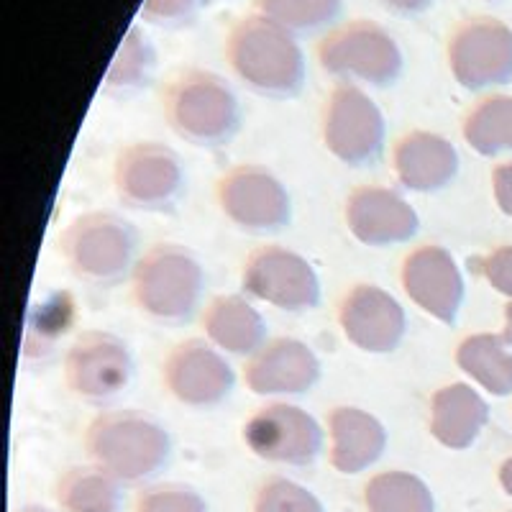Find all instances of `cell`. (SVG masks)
Instances as JSON below:
<instances>
[{
    "label": "cell",
    "instance_id": "cell-1",
    "mask_svg": "<svg viewBox=\"0 0 512 512\" xmlns=\"http://www.w3.org/2000/svg\"><path fill=\"white\" fill-rule=\"evenodd\" d=\"M226 59L233 75L264 98H297L308 80V59L297 36L256 11L233 21Z\"/></svg>",
    "mask_w": 512,
    "mask_h": 512
},
{
    "label": "cell",
    "instance_id": "cell-2",
    "mask_svg": "<svg viewBox=\"0 0 512 512\" xmlns=\"http://www.w3.org/2000/svg\"><path fill=\"white\" fill-rule=\"evenodd\" d=\"M85 451L121 484H144L167 469L172 436L152 413L108 410L85 428Z\"/></svg>",
    "mask_w": 512,
    "mask_h": 512
},
{
    "label": "cell",
    "instance_id": "cell-3",
    "mask_svg": "<svg viewBox=\"0 0 512 512\" xmlns=\"http://www.w3.org/2000/svg\"><path fill=\"white\" fill-rule=\"evenodd\" d=\"M205 282V269L195 251L162 241L139 256L131 272V297L139 313L154 323L182 326L198 313Z\"/></svg>",
    "mask_w": 512,
    "mask_h": 512
},
{
    "label": "cell",
    "instance_id": "cell-4",
    "mask_svg": "<svg viewBox=\"0 0 512 512\" xmlns=\"http://www.w3.org/2000/svg\"><path fill=\"white\" fill-rule=\"evenodd\" d=\"M164 121L192 146H223L241 128V105L221 75L208 70H182L167 82L162 95Z\"/></svg>",
    "mask_w": 512,
    "mask_h": 512
},
{
    "label": "cell",
    "instance_id": "cell-5",
    "mask_svg": "<svg viewBox=\"0 0 512 512\" xmlns=\"http://www.w3.org/2000/svg\"><path fill=\"white\" fill-rule=\"evenodd\" d=\"M59 251L77 280L90 287H116L139 262V231L113 210H90L64 228Z\"/></svg>",
    "mask_w": 512,
    "mask_h": 512
},
{
    "label": "cell",
    "instance_id": "cell-6",
    "mask_svg": "<svg viewBox=\"0 0 512 512\" xmlns=\"http://www.w3.org/2000/svg\"><path fill=\"white\" fill-rule=\"evenodd\" d=\"M318 62L328 75L351 85L390 88L400 80L405 57L390 31L369 18L333 26L318 41Z\"/></svg>",
    "mask_w": 512,
    "mask_h": 512
},
{
    "label": "cell",
    "instance_id": "cell-7",
    "mask_svg": "<svg viewBox=\"0 0 512 512\" xmlns=\"http://www.w3.org/2000/svg\"><path fill=\"white\" fill-rule=\"evenodd\" d=\"M113 190L126 208L167 213L185 198L187 167L172 146L162 141H136L116 154Z\"/></svg>",
    "mask_w": 512,
    "mask_h": 512
},
{
    "label": "cell",
    "instance_id": "cell-8",
    "mask_svg": "<svg viewBox=\"0 0 512 512\" xmlns=\"http://www.w3.org/2000/svg\"><path fill=\"white\" fill-rule=\"evenodd\" d=\"M216 200L223 216L251 236L280 233L292 221V198L274 172L259 164H239L216 182Z\"/></svg>",
    "mask_w": 512,
    "mask_h": 512
},
{
    "label": "cell",
    "instance_id": "cell-9",
    "mask_svg": "<svg viewBox=\"0 0 512 512\" xmlns=\"http://www.w3.org/2000/svg\"><path fill=\"white\" fill-rule=\"evenodd\" d=\"M387 123L379 105L359 85L341 82L323 108V144L349 167H374L384 154Z\"/></svg>",
    "mask_w": 512,
    "mask_h": 512
},
{
    "label": "cell",
    "instance_id": "cell-10",
    "mask_svg": "<svg viewBox=\"0 0 512 512\" xmlns=\"http://www.w3.org/2000/svg\"><path fill=\"white\" fill-rule=\"evenodd\" d=\"M134 356L111 331H82L64 356V384L82 402L105 405L128 390Z\"/></svg>",
    "mask_w": 512,
    "mask_h": 512
},
{
    "label": "cell",
    "instance_id": "cell-11",
    "mask_svg": "<svg viewBox=\"0 0 512 512\" xmlns=\"http://www.w3.org/2000/svg\"><path fill=\"white\" fill-rule=\"evenodd\" d=\"M448 67L466 90L500 88L512 80V29L500 18H464L448 36Z\"/></svg>",
    "mask_w": 512,
    "mask_h": 512
},
{
    "label": "cell",
    "instance_id": "cell-12",
    "mask_svg": "<svg viewBox=\"0 0 512 512\" xmlns=\"http://www.w3.org/2000/svg\"><path fill=\"white\" fill-rule=\"evenodd\" d=\"M241 285L251 297L282 310L303 315L320 305V280L313 264L285 246L251 251L241 272Z\"/></svg>",
    "mask_w": 512,
    "mask_h": 512
},
{
    "label": "cell",
    "instance_id": "cell-13",
    "mask_svg": "<svg viewBox=\"0 0 512 512\" xmlns=\"http://www.w3.org/2000/svg\"><path fill=\"white\" fill-rule=\"evenodd\" d=\"M244 441L264 461L310 466L323 451V428L297 405L269 402L246 420Z\"/></svg>",
    "mask_w": 512,
    "mask_h": 512
},
{
    "label": "cell",
    "instance_id": "cell-14",
    "mask_svg": "<svg viewBox=\"0 0 512 512\" xmlns=\"http://www.w3.org/2000/svg\"><path fill=\"white\" fill-rule=\"evenodd\" d=\"M164 387L187 408H216L233 392L236 374L221 349L190 338L169 351L162 367Z\"/></svg>",
    "mask_w": 512,
    "mask_h": 512
},
{
    "label": "cell",
    "instance_id": "cell-15",
    "mask_svg": "<svg viewBox=\"0 0 512 512\" xmlns=\"http://www.w3.org/2000/svg\"><path fill=\"white\" fill-rule=\"evenodd\" d=\"M338 326L356 349L390 354L408 333V315L382 287L356 285L338 305Z\"/></svg>",
    "mask_w": 512,
    "mask_h": 512
},
{
    "label": "cell",
    "instance_id": "cell-16",
    "mask_svg": "<svg viewBox=\"0 0 512 512\" xmlns=\"http://www.w3.org/2000/svg\"><path fill=\"white\" fill-rule=\"evenodd\" d=\"M402 287L420 310L441 323H454L464 303V277L443 246H420L402 262Z\"/></svg>",
    "mask_w": 512,
    "mask_h": 512
},
{
    "label": "cell",
    "instance_id": "cell-17",
    "mask_svg": "<svg viewBox=\"0 0 512 512\" xmlns=\"http://www.w3.org/2000/svg\"><path fill=\"white\" fill-rule=\"evenodd\" d=\"M346 226L364 246H392L415 239L420 218L413 205L390 187H356L346 200Z\"/></svg>",
    "mask_w": 512,
    "mask_h": 512
},
{
    "label": "cell",
    "instance_id": "cell-18",
    "mask_svg": "<svg viewBox=\"0 0 512 512\" xmlns=\"http://www.w3.org/2000/svg\"><path fill=\"white\" fill-rule=\"evenodd\" d=\"M246 387L254 395L300 397L320 379V361L308 344L297 338H272L244 367Z\"/></svg>",
    "mask_w": 512,
    "mask_h": 512
},
{
    "label": "cell",
    "instance_id": "cell-19",
    "mask_svg": "<svg viewBox=\"0 0 512 512\" xmlns=\"http://www.w3.org/2000/svg\"><path fill=\"white\" fill-rule=\"evenodd\" d=\"M392 164L400 185L410 192H438L456 180V146L431 131H408L395 144Z\"/></svg>",
    "mask_w": 512,
    "mask_h": 512
},
{
    "label": "cell",
    "instance_id": "cell-20",
    "mask_svg": "<svg viewBox=\"0 0 512 512\" xmlns=\"http://www.w3.org/2000/svg\"><path fill=\"white\" fill-rule=\"evenodd\" d=\"M331 464L341 474H361L382 459L387 431L372 413L359 408H336L328 418Z\"/></svg>",
    "mask_w": 512,
    "mask_h": 512
},
{
    "label": "cell",
    "instance_id": "cell-21",
    "mask_svg": "<svg viewBox=\"0 0 512 512\" xmlns=\"http://www.w3.org/2000/svg\"><path fill=\"white\" fill-rule=\"evenodd\" d=\"M203 331L223 354L251 356L267 344V320L244 295H218L203 313Z\"/></svg>",
    "mask_w": 512,
    "mask_h": 512
},
{
    "label": "cell",
    "instance_id": "cell-22",
    "mask_svg": "<svg viewBox=\"0 0 512 512\" xmlns=\"http://www.w3.org/2000/svg\"><path fill=\"white\" fill-rule=\"evenodd\" d=\"M489 420L487 402L466 384H448L433 395L431 433L446 448H469Z\"/></svg>",
    "mask_w": 512,
    "mask_h": 512
},
{
    "label": "cell",
    "instance_id": "cell-23",
    "mask_svg": "<svg viewBox=\"0 0 512 512\" xmlns=\"http://www.w3.org/2000/svg\"><path fill=\"white\" fill-rule=\"evenodd\" d=\"M154 72H157V49L141 26H131L105 72L103 93L116 100L134 98L152 85Z\"/></svg>",
    "mask_w": 512,
    "mask_h": 512
},
{
    "label": "cell",
    "instance_id": "cell-24",
    "mask_svg": "<svg viewBox=\"0 0 512 512\" xmlns=\"http://www.w3.org/2000/svg\"><path fill=\"white\" fill-rule=\"evenodd\" d=\"M57 502L62 512H121L123 484L103 466H72L59 477Z\"/></svg>",
    "mask_w": 512,
    "mask_h": 512
},
{
    "label": "cell",
    "instance_id": "cell-25",
    "mask_svg": "<svg viewBox=\"0 0 512 512\" xmlns=\"http://www.w3.org/2000/svg\"><path fill=\"white\" fill-rule=\"evenodd\" d=\"M456 361L469 377L477 379L492 395L512 392V356L502 349V341L489 333L466 338L456 351Z\"/></svg>",
    "mask_w": 512,
    "mask_h": 512
},
{
    "label": "cell",
    "instance_id": "cell-26",
    "mask_svg": "<svg viewBox=\"0 0 512 512\" xmlns=\"http://www.w3.org/2000/svg\"><path fill=\"white\" fill-rule=\"evenodd\" d=\"M464 139L484 157L512 152V98L495 95L474 105L464 118Z\"/></svg>",
    "mask_w": 512,
    "mask_h": 512
},
{
    "label": "cell",
    "instance_id": "cell-27",
    "mask_svg": "<svg viewBox=\"0 0 512 512\" xmlns=\"http://www.w3.org/2000/svg\"><path fill=\"white\" fill-rule=\"evenodd\" d=\"M369 512H436L431 487L410 472H384L364 492Z\"/></svg>",
    "mask_w": 512,
    "mask_h": 512
},
{
    "label": "cell",
    "instance_id": "cell-28",
    "mask_svg": "<svg viewBox=\"0 0 512 512\" xmlns=\"http://www.w3.org/2000/svg\"><path fill=\"white\" fill-rule=\"evenodd\" d=\"M254 11L295 36L336 26L344 0H254Z\"/></svg>",
    "mask_w": 512,
    "mask_h": 512
},
{
    "label": "cell",
    "instance_id": "cell-29",
    "mask_svg": "<svg viewBox=\"0 0 512 512\" xmlns=\"http://www.w3.org/2000/svg\"><path fill=\"white\" fill-rule=\"evenodd\" d=\"M72 315H75V303L67 292H54L47 300H41L39 308H31L29 326H26L24 338V356L26 359H41L57 349L59 338L70 331Z\"/></svg>",
    "mask_w": 512,
    "mask_h": 512
},
{
    "label": "cell",
    "instance_id": "cell-30",
    "mask_svg": "<svg viewBox=\"0 0 512 512\" xmlns=\"http://www.w3.org/2000/svg\"><path fill=\"white\" fill-rule=\"evenodd\" d=\"M254 512H326L318 497L287 477H269L259 487Z\"/></svg>",
    "mask_w": 512,
    "mask_h": 512
},
{
    "label": "cell",
    "instance_id": "cell-31",
    "mask_svg": "<svg viewBox=\"0 0 512 512\" xmlns=\"http://www.w3.org/2000/svg\"><path fill=\"white\" fill-rule=\"evenodd\" d=\"M136 512H210L200 492L187 484H157L144 489L136 500Z\"/></svg>",
    "mask_w": 512,
    "mask_h": 512
},
{
    "label": "cell",
    "instance_id": "cell-32",
    "mask_svg": "<svg viewBox=\"0 0 512 512\" xmlns=\"http://www.w3.org/2000/svg\"><path fill=\"white\" fill-rule=\"evenodd\" d=\"M210 0H144L141 18L159 29H182L200 16Z\"/></svg>",
    "mask_w": 512,
    "mask_h": 512
},
{
    "label": "cell",
    "instance_id": "cell-33",
    "mask_svg": "<svg viewBox=\"0 0 512 512\" xmlns=\"http://www.w3.org/2000/svg\"><path fill=\"white\" fill-rule=\"evenodd\" d=\"M482 272L489 280V285L497 287L502 295L512 297V246L497 249L482 262Z\"/></svg>",
    "mask_w": 512,
    "mask_h": 512
},
{
    "label": "cell",
    "instance_id": "cell-34",
    "mask_svg": "<svg viewBox=\"0 0 512 512\" xmlns=\"http://www.w3.org/2000/svg\"><path fill=\"white\" fill-rule=\"evenodd\" d=\"M379 6H384L387 11H392L395 16H423V13L431 11L438 0H377Z\"/></svg>",
    "mask_w": 512,
    "mask_h": 512
},
{
    "label": "cell",
    "instance_id": "cell-35",
    "mask_svg": "<svg viewBox=\"0 0 512 512\" xmlns=\"http://www.w3.org/2000/svg\"><path fill=\"white\" fill-rule=\"evenodd\" d=\"M495 195L500 208L512 216V164H502L495 169Z\"/></svg>",
    "mask_w": 512,
    "mask_h": 512
},
{
    "label": "cell",
    "instance_id": "cell-36",
    "mask_svg": "<svg viewBox=\"0 0 512 512\" xmlns=\"http://www.w3.org/2000/svg\"><path fill=\"white\" fill-rule=\"evenodd\" d=\"M500 479H502V487L507 489V492H510L512 495V459L507 461L505 466H502V472H500Z\"/></svg>",
    "mask_w": 512,
    "mask_h": 512
},
{
    "label": "cell",
    "instance_id": "cell-37",
    "mask_svg": "<svg viewBox=\"0 0 512 512\" xmlns=\"http://www.w3.org/2000/svg\"><path fill=\"white\" fill-rule=\"evenodd\" d=\"M505 341H510L512 344V305L507 308V326H505Z\"/></svg>",
    "mask_w": 512,
    "mask_h": 512
},
{
    "label": "cell",
    "instance_id": "cell-38",
    "mask_svg": "<svg viewBox=\"0 0 512 512\" xmlns=\"http://www.w3.org/2000/svg\"><path fill=\"white\" fill-rule=\"evenodd\" d=\"M21 512H52V510H47V507H36V505H31V507H24V510Z\"/></svg>",
    "mask_w": 512,
    "mask_h": 512
}]
</instances>
